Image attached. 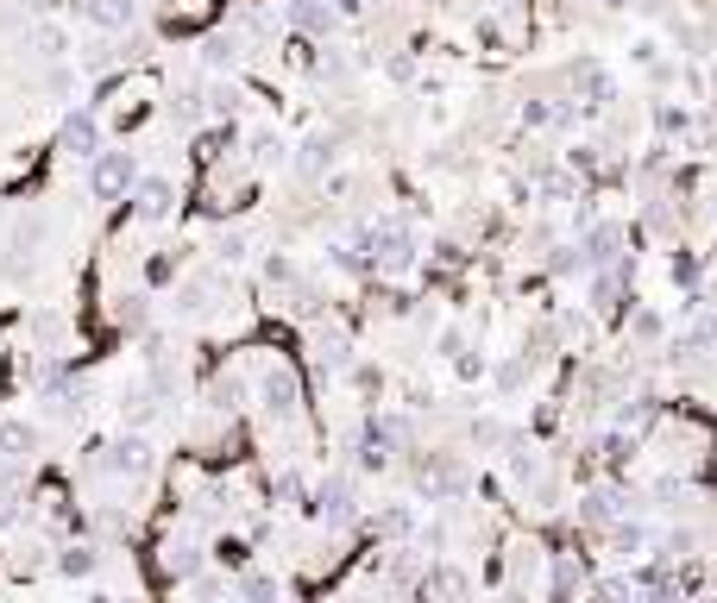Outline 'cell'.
<instances>
[{
	"label": "cell",
	"mask_w": 717,
	"mask_h": 603,
	"mask_svg": "<svg viewBox=\"0 0 717 603\" xmlns=\"http://www.w3.org/2000/svg\"><path fill=\"white\" fill-rule=\"evenodd\" d=\"M89 189H95L102 201L127 196V189H132V157H127V151H102V157H95V170H89Z\"/></svg>",
	"instance_id": "6da1fadb"
},
{
	"label": "cell",
	"mask_w": 717,
	"mask_h": 603,
	"mask_svg": "<svg viewBox=\"0 0 717 603\" xmlns=\"http://www.w3.org/2000/svg\"><path fill=\"white\" fill-rule=\"evenodd\" d=\"M32 452H38V422L7 415V422H0V459H32Z\"/></svg>",
	"instance_id": "7a4b0ae2"
},
{
	"label": "cell",
	"mask_w": 717,
	"mask_h": 603,
	"mask_svg": "<svg viewBox=\"0 0 717 603\" xmlns=\"http://www.w3.org/2000/svg\"><path fill=\"white\" fill-rule=\"evenodd\" d=\"M82 13H89V25H102V32H127L132 25V0H89Z\"/></svg>",
	"instance_id": "3957f363"
},
{
	"label": "cell",
	"mask_w": 717,
	"mask_h": 603,
	"mask_svg": "<svg viewBox=\"0 0 717 603\" xmlns=\"http://www.w3.org/2000/svg\"><path fill=\"white\" fill-rule=\"evenodd\" d=\"M95 139H102V132H95L89 114H70V120H63V145L77 151V157H95Z\"/></svg>",
	"instance_id": "277c9868"
},
{
	"label": "cell",
	"mask_w": 717,
	"mask_h": 603,
	"mask_svg": "<svg viewBox=\"0 0 717 603\" xmlns=\"http://www.w3.org/2000/svg\"><path fill=\"white\" fill-rule=\"evenodd\" d=\"M139 214H145V221H164V214H171V182H164V176L139 182Z\"/></svg>",
	"instance_id": "5b68a950"
},
{
	"label": "cell",
	"mask_w": 717,
	"mask_h": 603,
	"mask_svg": "<svg viewBox=\"0 0 717 603\" xmlns=\"http://www.w3.org/2000/svg\"><path fill=\"white\" fill-rule=\"evenodd\" d=\"M57 566H63L70 578H89V572H95V547H63V559H57Z\"/></svg>",
	"instance_id": "8992f818"
},
{
	"label": "cell",
	"mask_w": 717,
	"mask_h": 603,
	"mask_svg": "<svg viewBox=\"0 0 717 603\" xmlns=\"http://www.w3.org/2000/svg\"><path fill=\"white\" fill-rule=\"evenodd\" d=\"M164 566H171V572H189V566H196V547H189V541H177V547L164 553Z\"/></svg>",
	"instance_id": "52a82bcc"
}]
</instances>
